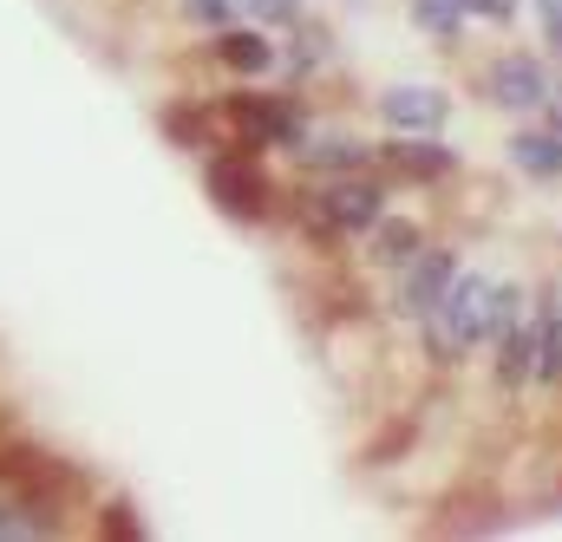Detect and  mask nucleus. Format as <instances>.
<instances>
[{"label":"nucleus","mask_w":562,"mask_h":542,"mask_svg":"<svg viewBox=\"0 0 562 542\" xmlns=\"http://www.w3.org/2000/svg\"><path fill=\"white\" fill-rule=\"evenodd\" d=\"M243 13H249L256 26H269V33H294V26L307 20L301 0H243Z\"/></svg>","instance_id":"f3484780"},{"label":"nucleus","mask_w":562,"mask_h":542,"mask_svg":"<svg viewBox=\"0 0 562 542\" xmlns=\"http://www.w3.org/2000/svg\"><path fill=\"white\" fill-rule=\"evenodd\" d=\"M458 269H464V262H458V249H451V242H425L419 256L393 274V314H400V320H413V327L431 320Z\"/></svg>","instance_id":"423d86ee"},{"label":"nucleus","mask_w":562,"mask_h":542,"mask_svg":"<svg viewBox=\"0 0 562 542\" xmlns=\"http://www.w3.org/2000/svg\"><path fill=\"white\" fill-rule=\"evenodd\" d=\"M307 177H347V170H380V144L353 132H327V125H307V137L288 150Z\"/></svg>","instance_id":"6e6552de"},{"label":"nucleus","mask_w":562,"mask_h":542,"mask_svg":"<svg viewBox=\"0 0 562 542\" xmlns=\"http://www.w3.org/2000/svg\"><path fill=\"white\" fill-rule=\"evenodd\" d=\"M210 53H216V66L236 72V79H269L281 66V46L269 39V26H223V33L210 39Z\"/></svg>","instance_id":"9d476101"},{"label":"nucleus","mask_w":562,"mask_h":542,"mask_svg":"<svg viewBox=\"0 0 562 542\" xmlns=\"http://www.w3.org/2000/svg\"><path fill=\"white\" fill-rule=\"evenodd\" d=\"M504 157L530 183H562V125H550L543 112L537 118H517L510 137H504Z\"/></svg>","instance_id":"1a4fd4ad"},{"label":"nucleus","mask_w":562,"mask_h":542,"mask_svg":"<svg viewBox=\"0 0 562 542\" xmlns=\"http://www.w3.org/2000/svg\"><path fill=\"white\" fill-rule=\"evenodd\" d=\"M216 118H223V132L229 144H243V150H294L301 137H307V105L294 99V92H223L216 99Z\"/></svg>","instance_id":"f03ea898"},{"label":"nucleus","mask_w":562,"mask_h":542,"mask_svg":"<svg viewBox=\"0 0 562 542\" xmlns=\"http://www.w3.org/2000/svg\"><path fill=\"white\" fill-rule=\"evenodd\" d=\"M557 399H562V380H557Z\"/></svg>","instance_id":"5701e85b"},{"label":"nucleus","mask_w":562,"mask_h":542,"mask_svg":"<svg viewBox=\"0 0 562 542\" xmlns=\"http://www.w3.org/2000/svg\"><path fill=\"white\" fill-rule=\"evenodd\" d=\"M406 13H413V26H419L425 39L438 46V53H458L464 46V0H406Z\"/></svg>","instance_id":"dca6fc26"},{"label":"nucleus","mask_w":562,"mask_h":542,"mask_svg":"<svg viewBox=\"0 0 562 542\" xmlns=\"http://www.w3.org/2000/svg\"><path fill=\"white\" fill-rule=\"evenodd\" d=\"M543 118H550V125H562V72H557V92H550V105H543Z\"/></svg>","instance_id":"4be33fe9"},{"label":"nucleus","mask_w":562,"mask_h":542,"mask_svg":"<svg viewBox=\"0 0 562 542\" xmlns=\"http://www.w3.org/2000/svg\"><path fill=\"white\" fill-rule=\"evenodd\" d=\"M524 0H464V20H484V26H517Z\"/></svg>","instance_id":"aec40b11"},{"label":"nucleus","mask_w":562,"mask_h":542,"mask_svg":"<svg viewBox=\"0 0 562 542\" xmlns=\"http://www.w3.org/2000/svg\"><path fill=\"white\" fill-rule=\"evenodd\" d=\"M530 320H537V386H557L562 380V281L537 287Z\"/></svg>","instance_id":"4468645a"},{"label":"nucleus","mask_w":562,"mask_h":542,"mask_svg":"<svg viewBox=\"0 0 562 542\" xmlns=\"http://www.w3.org/2000/svg\"><path fill=\"white\" fill-rule=\"evenodd\" d=\"M203 190L210 203L229 216V223H288V190L269 183L262 157L243 150V144H223V150H203Z\"/></svg>","instance_id":"f257e3e1"},{"label":"nucleus","mask_w":562,"mask_h":542,"mask_svg":"<svg viewBox=\"0 0 562 542\" xmlns=\"http://www.w3.org/2000/svg\"><path fill=\"white\" fill-rule=\"evenodd\" d=\"M530 13H537V33H543V53L562 66V0H530Z\"/></svg>","instance_id":"6ab92c4d"},{"label":"nucleus","mask_w":562,"mask_h":542,"mask_svg":"<svg viewBox=\"0 0 562 542\" xmlns=\"http://www.w3.org/2000/svg\"><path fill=\"white\" fill-rule=\"evenodd\" d=\"M557 510H562V490H557Z\"/></svg>","instance_id":"b1692460"},{"label":"nucleus","mask_w":562,"mask_h":542,"mask_svg":"<svg viewBox=\"0 0 562 542\" xmlns=\"http://www.w3.org/2000/svg\"><path fill=\"white\" fill-rule=\"evenodd\" d=\"M419 411H400V418H386L367 444H360V464H373V471H386V464H406L413 451H419Z\"/></svg>","instance_id":"2eb2a0df"},{"label":"nucleus","mask_w":562,"mask_h":542,"mask_svg":"<svg viewBox=\"0 0 562 542\" xmlns=\"http://www.w3.org/2000/svg\"><path fill=\"white\" fill-rule=\"evenodd\" d=\"M236 13H243V0H183V20L190 26H210V33L236 26Z\"/></svg>","instance_id":"a211bd4d"},{"label":"nucleus","mask_w":562,"mask_h":542,"mask_svg":"<svg viewBox=\"0 0 562 542\" xmlns=\"http://www.w3.org/2000/svg\"><path fill=\"white\" fill-rule=\"evenodd\" d=\"M360 242H367V262H373V269L400 274V269H406V262L425 249V242H431V236H425L419 216H400V210H386V216H380V223H373Z\"/></svg>","instance_id":"ddd939ff"},{"label":"nucleus","mask_w":562,"mask_h":542,"mask_svg":"<svg viewBox=\"0 0 562 542\" xmlns=\"http://www.w3.org/2000/svg\"><path fill=\"white\" fill-rule=\"evenodd\" d=\"M491 287H497V274L458 269L451 287H445V301H438V314H431L464 353H491Z\"/></svg>","instance_id":"39448f33"},{"label":"nucleus","mask_w":562,"mask_h":542,"mask_svg":"<svg viewBox=\"0 0 562 542\" xmlns=\"http://www.w3.org/2000/svg\"><path fill=\"white\" fill-rule=\"evenodd\" d=\"M373 118L386 132H445L451 125V92L445 86H425V79H400L373 99Z\"/></svg>","instance_id":"0eeeda50"},{"label":"nucleus","mask_w":562,"mask_h":542,"mask_svg":"<svg viewBox=\"0 0 562 542\" xmlns=\"http://www.w3.org/2000/svg\"><path fill=\"white\" fill-rule=\"evenodd\" d=\"M99 537H144V523L132 517V504H105V517H99Z\"/></svg>","instance_id":"412c9836"},{"label":"nucleus","mask_w":562,"mask_h":542,"mask_svg":"<svg viewBox=\"0 0 562 542\" xmlns=\"http://www.w3.org/2000/svg\"><path fill=\"white\" fill-rule=\"evenodd\" d=\"M550 92H557V66L537 46H504L477 66V99L504 118H537L550 105Z\"/></svg>","instance_id":"7ed1b4c3"},{"label":"nucleus","mask_w":562,"mask_h":542,"mask_svg":"<svg viewBox=\"0 0 562 542\" xmlns=\"http://www.w3.org/2000/svg\"><path fill=\"white\" fill-rule=\"evenodd\" d=\"M380 170L393 183H419V190H438V183H458L464 177V157L445 132H386L380 137Z\"/></svg>","instance_id":"20e7f679"},{"label":"nucleus","mask_w":562,"mask_h":542,"mask_svg":"<svg viewBox=\"0 0 562 542\" xmlns=\"http://www.w3.org/2000/svg\"><path fill=\"white\" fill-rule=\"evenodd\" d=\"M530 380H537V320H517L510 334L491 340V386L504 399H517V393H530Z\"/></svg>","instance_id":"f8f14e48"},{"label":"nucleus","mask_w":562,"mask_h":542,"mask_svg":"<svg viewBox=\"0 0 562 542\" xmlns=\"http://www.w3.org/2000/svg\"><path fill=\"white\" fill-rule=\"evenodd\" d=\"M157 132H164V144H177V150H190V157L216 150V144H223L216 99H170V105L157 112Z\"/></svg>","instance_id":"9b49d317"}]
</instances>
